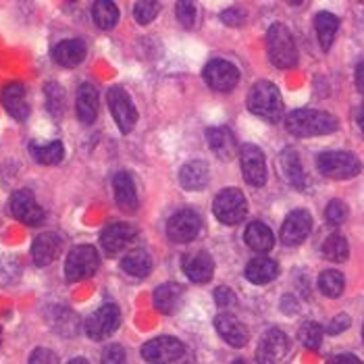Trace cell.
<instances>
[{
  "label": "cell",
  "instance_id": "f35d334b",
  "mask_svg": "<svg viewBox=\"0 0 364 364\" xmlns=\"http://www.w3.org/2000/svg\"><path fill=\"white\" fill-rule=\"evenodd\" d=\"M159 9H161V4L159 2H136V6H134V17H136V21L140 23V26H148L150 21H154V17L159 15Z\"/></svg>",
  "mask_w": 364,
  "mask_h": 364
},
{
  "label": "cell",
  "instance_id": "7dc6e473",
  "mask_svg": "<svg viewBox=\"0 0 364 364\" xmlns=\"http://www.w3.org/2000/svg\"><path fill=\"white\" fill-rule=\"evenodd\" d=\"M333 364H363V360L354 354H339Z\"/></svg>",
  "mask_w": 364,
  "mask_h": 364
},
{
  "label": "cell",
  "instance_id": "ab89813d",
  "mask_svg": "<svg viewBox=\"0 0 364 364\" xmlns=\"http://www.w3.org/2000/svg\"><path fill=\"white\" fill-rule=\"evenodd\" d=\"M325 219L329 225H341L348 219V206L341 200H331L325 208Z\"/></svg>",
  "mask_w": 364,
  "mask_h": 364
},
{
  "label": "cell",
  "instance_id": "4dcf8cb0",
  "mask_svg": "<svg viewBox=\"0 0 364 364\" xmlns=\"http://www.w3.org/2000/svg\"><path fill=\"white\" fill-rule=\"evenodd\" d=\"M121 269H123L127 275H132V277L144 279V277H148L150 271H152V256L146 252V250H141V248H136V250H132V252H127L123 256Z\"/></svg>",
  "mask_w": 364,
  "mask_h": 364
},
{
  "label": "cell",
  "instance_id": "f907efd6",
  "mask_svg": "<svg viewBox=\"0 0 364 364\" xmlns=\"http://www.w3.org/2000/svg\"><path fill=\"white\" fill-rule=\"evenodd\" d=\"M67 364H90L85 358H73V360H69Z\"/></svg>",
  "mask_w": 364,
  "mask_h": 364
},
{
  "label": "cell",
  "instance_id": "9c48e42d",
  "mask_svg": "<svg viewBox=\"0 0 364 364\" xmlns=\"http://www.w3.org/2000/svg\"><path fill=\"white\" fill-rule=\"evenodd\" d=\"M186 348L179 339L175 337H154L152 341L144 343L141 348V356L144 360L150 364H171L179 360L183 356Z\"/></svg>",
  "mask_w": 364,
  "mask_h": 364
},
{
  "label": "cell",
  "instance_id": "44dd1931",
  "mask_svg": "<svg viewBox=\"0 0 364 364\" xmlns=\"http://www.w3.org/2000/svg\"><path fill=\"white\" fill-rule=\"evenodd\" d=\"M183 273L194 283H208L215 273V260L208 252H194L183 258Z\"/></svg>",
  "mask_w": 364,
  "mask_h": 364
},
{
  "label": "cell",
  "instance_id": "d4e9b609",
  "mask_svg": "<svg viewBox=\"0 0 364 364\" xmlns=\"http://www.w3.org/2000/svg\"><path fill=\"white\" fill-rule=\"evenodd\" d=\"M75 109H77V119L90 125L96 121L98 117V90L92 84H82L77 90V100H75Z\"/></svg>",
  "mask_w": 364,
  "mask_h": 364
},
{
  "label": "cell",
  "instance_id": "836d02e7",
  "mask_svg": "<svg viewBox=\"0 0 364 364\" xmlns=\"http://www.w3.org/2000/svg\"><path fill=\"white\" fill-rule=\"evenodd\" d=\"M92 17L100 29H112L119 21V6L111 0H98L92 6Z\"/></svg>",
  "mask_w": 364,
  "mask_h": 364
},
{
  "label": "cell",
  "instance_id": "74e56055",
  "mask_svg": "<svg viewBox=\"0 0 364 364\" xmlns=\"http://www.w3.org/2000/svg\"><path fill=\"white\" fill-rule=\"evenodd\" d=\"M300 341L310 348V350H318L321 348V341H323V327L318 323H304L300 327Z\"/></svg>",
  "mask_w": 364,
  "mask_h": 364
},
{
  "label": "cell",
  "instance_id": "7402d4cb",
  "mask_svg": "<svg viewBox=\"0 0 364 364\" xmlns=\"http://www.w3.org/2000/svg\"><path fill=\"white\" fill-rule=\"evenodd\" d=\"M46 321L56 333L63 337H75L82 329L80 316L73 310L65 309V306H53L46 314Z\"/></svg>",
  "mask_w": 364,
  "mask_h": 364
},
{
  "label": "cell",
  "instance_id": "2e32d148",
  "mask_svg": "<svg viewBox=\"0 0 364 364\" xmlns=\"http://www.w3.org/2000/svg\"><path fill=\"white\" fill-rule=\"evenodd\" d=\"M312 219L306 210H294L281 225V240L285 246H298L309 237Z\"/></svg>",
  "mask_w": 364,
  "mask_h": 364
},
{
  "label": "cell",
  "instance_id": "7bdbcfd3",
  "mask_svg": "<svg viewBox=\"0 0 364 364\" xmlns=\"http://www.w3.org/2000/svg\"><path fill=\"white\" fill-rule=\"evenodd\" d=\"M28 364H58L55 352H50L48 348H38L31 356Z\"/></svg>",
  "mask_w": 364,
  "mask_h": 364
},
{
  "label": "cell",
  "instance_id": "d590c367",
  "mask_svg": "<svg viewBox=\"0 0 364 364\" xmlns=\"http://www.w3.org/2000/svg\"><path fill=\"white\" fill-rule=\"evenodd\" d=\"M343 287H346V279H343V275L339 271L329 269V271L321 273V277H318V289L327 298H339L341 291H343Z\"/></svg>",
  "mask_w": 364,
  "mask_h": 364
},
{
  "label": "cell",
  "instance_id": "8992f818",
  "mask_svg": "<svg viewBox=\"0 0 364 364\" xmlns=\"http://www.w3.org/2000/svg\"><path fill=\"white\" fill-rule=\"evenodd\" d=\"M98 267L100 256L94 246H75L65 260V277L67 281H82L85 277H92L98 271Z\"/></svg>",
  "mask_w": 364,
  "mask_h": 364
},
{
  "label": "cell",
  "instance_id": "83f0119b",
  "mask_svg": "<svg viewBox=\"0 0 364 364\" xmlns=\"http://www.w3.org/2000/svg\"><path fill=\"white\" fill-rule=\"evenodd\" d=\"M210 179V171L208 165L202 163V161H192L188 165H183L179 171V181H181V188L183 190H190V192H196L202 190Z\"/></svg>",
  "mask_w": 364,
  "mask_h": 364
},
{
  "label": "cell",
  "instance_id": "484cf974",
  "mask_svg": "<svg viewBox=\"0 0 364 364\" xmlns=\"http://www.w3.org/2000/svg\"><path fill=\"white\" fill-rule=\"evenodd\" d=\"M206 140H208V146L213 148V152L223 159V161H229L235 156L237 152V146H235V138L231 134L229 127H210L206 132Z\"/></svg>",
  "mask_w": 364,
  "mask_h": 364
},
{
  "label": "cell",
  "instance_id": "3957f363",
  "mask_svg": "<svg viewBox=\"0 0 364 364\" xmlns=\"http://www.w3.org/2000/svg\"><path fill=\"white\" fill-rule=\"evenodd\" d=\"M267 46H269V58L279 69H291L298 65V48L289 33V29L283 23H273L267 33Z\"/></svg>",
  "mask_w": 364,
  "mask_h": 364
},
{
  "label": "cell",
  "instance_id": "d6a6232c",
  "mask_svg": "<svg viewBox=\"0 0 364 364\" xmlns=\"http://www.w3.org/2000/svg\"><path fill=\"white\" fill-rule=\"evenodd\" d=\"M33 159L40 165H58L65 156L63 141H48V144H31L29 146Z\"/></svg>",
  "mask_w": 364,
  "mask_h": 364
},
{
  "label": "cell",
  "instance_id": "5b68a950",
  "mask_svg": "<svg viewBox=\"0 0 364 364\" xmlns=\"http://www.w3.org/2000/svg\"><path fill=\"white\" fill-rule=\"evenodd\" d=\"M213 213L223 225L242 223L246 219V215H248L246 196L240 190H235V188H227L223 192H219L217 198H215Z\"/></svg>",
  "mask_w": 364,
  "mask_h": 364
},
{
  "label": "cell",
  "instance_id": "f1b7e54d",
  "mask_svg": "<svg viewBox=\"0 0 364 364\" xmlns=\"http://www.w3.org/2000/svg\"><path fill=\"white\" fill-rule=\"evenodd\" d=\"M244 242L248 248H252L256 252H269L275 246V235H273L271 227H267L260 221H254L244 231Z\"/></svg>",
  "mask_w": 364,
  "mask_h": 364
},
{
  "label": "cell",
  "instance_id": "f5cc1de1",
  "mask_svg": "<svg viewBox=\"0 0 364 364\" xmlns=\"http://www.w3.org/2000/svg\"><path fill=\"white\" fill-rule=\"evenodd\" d=\"M363 339H364V325H363Z\"/></svg>",
  "mask_w": 364,
  "mask_h": 364
},
{
  "label": "cell",
  "instance_id": "e0dca14e",
  "mask_svg": "<svg viewBox=\"0 0 364 364\" xmlns=\"http://www.w3.org/2000/svg\"><path fill=\"white\" fill-rule=\"evenodd\" d=\"M2 107L6 109V112L17 119V121H26L29 117V105L26 98V87L19 82H11L9 85L2 87Z\"/></svg>",
  "mask_w": 364,
  "mask_h": 364
},
{
  "label": "cell",
  "instance_id": "816d5d0a",
  "mask_svg": "<svg viewBox=\"0 0 364 364\" xmlns=\"http://www.w3.org/2000/svg\"><path fill=\"white\" fill-rule=\"evenodd\" d=\"M231 364H246L244 360H235V363H231Z\"/></svg>",
  "mask_w": 364,
  "mask_h": 364
},
{
  "label": "cell",
  "instance_id": "4fadbf2b",
  "mask_svg": "<svg viewBox=\"0 0 364 364\" xmlns=\"http://www.w3.org/2000/svg\"><path fill=\"white\" fill-rule=\"evenodd\" d=\"M240 163H242V173L244 179L254 186V188H262L267 181V161L264 154L258 146L254 144H246L240 150Z\"/></svg>",
  "mask_w": 364,
  "mask_h": 364
},
{
  "label": "cell",
  "instance_id": "ba28073f",
  "mask_svg": "<svg viewBox=\"0 0 364 364\" xmlns=\"http://www.w3.org/2000/svg\"><path fill=\"white\" fill-rule=\"evenodd\" d=\"M107 98H109V109H111L114 123L119 125V129L123 134H129L138 123V111H136L129 94L123 87L114 85L109 90Z\"/></svg>",
  "mask_w": 364,
  "mask_h": 364
},
{
  "label": "cell",
  "instance_id": "ee69618b",
  "mask_svg": "<svg viewBox=\"0 0 364 364\" xmlns=\"http://www.w3.org/2000/svg\"><path fill=\"white\" fill-rule=\"evenodd\" d=\"M350 325H352V318H350L346 312H341V314H337L336 318L329 323V329H327V331H329L331 336H339V333H343Z\"/></svg>",
  "mask_w": 364,
  "mask_h": 364
},
{
  "label": "cell",
  "instance_id": "ffe728a7",
  "mask_svg": "<svg viewBox=\"0 0 364 364\" xmlns=\"http://www.w3.org/2000/svg\"><path fill=\"white\" fill-rule=\"evenodd\" d=\"M279 171L283 175V179L294 186L296 190H304L309 186V179H306V173L302 168V163H300V156L296 150L287 148L283 150L279 156Z\"/></svg>",
  "mask_w": 364,
  "mask_h": 364
},
{
  "label": "cell",
  "instance_id": "681fc988",
  "mask_svg": "<svg viewBox=\"0 0 364 364\" xmlns=\"http://www.w3.org/2000/svg\"><path fill=\"white\" fill-rule=\"evenodd\" d=\"M356 123H358V127H360V132L364 134V105L360 107V111L356 114Z\"/></svg>",
  "mask_w": 364,
  "mask_h": 364
},
{
  "label": "cell",
  "instance_id": "8fae6325",
  "mask_svg": "<svg viewBox=\"0 0 364 364\" xmlns=\"http://www.w3.org/2000/svg\"><path fill=\"white\" fill-rule=\"evenodd\" d=\"M200 231H202V221L190 208L175 213L167 223L168 240L175 244H188V242L196 240Z\"/></svg>",
  "mask_w": 364,
  "mask_h": 364
},
{
  "label": "cell",
  "instance_id": "603a6c76",
  "mask_svg": "<svg viewBox=\"0 0 364 364\" xmlns=\"http://www.w3.org/2000/svg\"><path fill=\"white\" fill-rule=\"evenodd\" d=\"M112 192L114 200L123 210H136L138 208V192L134 186V179L129 173L121 171L112 177Z\"/></svg>",
  "mask_w": 364,
  "mask_h": 364
},
{
  "label": "cell",
  "instance_id": "cb8c5ba5",
  "mask_svg": "<svg viewBox=\"0 0 364 364\" xmlns=\"http://www.w3.org/2000/svg\"><path fill=\"white\" fill-rule=\"evenodd\" d=\"M85 44L82 40H63L58 42L53 50V58L60 67H67V69H73L77 65H82V60L85 58Z\"/></svg>",
  "mask_w": 364,
  "mask_h": 364
},
{
  "label": "cell",
  "instance_id": "7a4b0ae2",
  "mask_svg": "<svg viewBox=\"0 0 364 364\" xmlns=\"http://www.w3.org/2000/svg\"><path fill=\"white\" fill-rule=\"evenodd\" d=\"M248 109L264 121L277 123L283 117V100L277 85L271 82H258L248 94Z\"/></svg>",
  "mask_w": 364,
  "mask_h": 364
},
{
  "label": "cell",
  "instance_id": "1f68e13d",
  "mask_svg": "<svg viewBox=\"0 0 364 364\" xmlns=\"http://www.w3.org/2000/svg\"><path fill=\"white\" fill-rule=\"evenodd\" d=\"M314 29H316V38H318V44L321 48L327 53L336 40L337 29H339V19L331 13H318L316 19H314Z\"/></svg>",
  "mask_w": 364,
  "mask_h": 364
},
{
  "label": "cell",
  "instance_id": "5bb4252c",
  "mask_svg": "<svg viewBox=\"0 0 364 364\" xmlns=\"http://www.w3.org/2000/svg\"><path fill=\"white\" fill-rule=\"evenodd\" d=\"M11 215L26 225L44 223V208L36 202L29 190H19L11 196Z\"/></svg>",
  "mask_w": 364,
  "mask_h": 364
},
{
  "label": "cell",
  "instance_id": "bcb514c9",
  "mask_svg": "<svg viewBox=\"0 0 364 364\" xmlns=\"http://www.w3.org/2000/svg\"><path fill=\"white\" fill-rule=\"evenodd\" d=\"M221 19H223L227 26H242L244 19H246V15L242 11H225L223 15H221Z\"/></svg>",
  "mask_w": 364,
  "mask_h": 364
},
{
  "label": "cell",
  "instance_id": "d6986e66",
  "mask_svg": "<svg viewBox=\"0 0 364 364\" xmlns=\"http://www.w3.org/2000/svg\"><path fill=\"white\" fill-rule=\"evenodd\" d=\"M215 327H217L219 336L223 337L225 341L229 346H233V348H242L250 339L246 325L240 318H235L233 314H219L215 318Z\"/></svg>",
  "mask_w": 364,
  "mask_h": 364
},
{
  "label": "cell",
  "instance_id": "b9f144b4",
  "mask_svg": "<svg viewBox=\"0 0 364 364\" xmlns=\"http://www.w3.org/2000/svg\"><path fill=\"white\" fill-rule=\"evenodd\" d=\"M102 364H127V356H125V350L121 346H109L105 352H102Z\"/></svg>",
  "mask_w": 364,
  "mask_h": 364
},
{
  "label": "cell",
  "instance_id": "ac0fdd59",
  "mask_svg": "<svg viewBox=\"0 0 364 364\" xmlns=\"http://www.w3.org/2000/svg\"><path fill=\"white\" fill-rule=\"evenodd\" d=\"M63 242L56 233H40L31 244V258L38 267H48L60 254Z\"/></svg>",
  "mask_w": 364,
  "mask_h": 364
},
{
  "label": "cell",
  "instance_id": "60d3db41",
  "mask_svg": "<svg viewBox=\"0 0 364 364\" xmlns=\"http://www.w3.org/2000/svg\"><path fill=\"white\" fill-rule=\"evenodd\" d=\"M177 19L183 28H194L196 23V4L194 2H177Z\"/></svg>",
  "mask_w": 364,
  "mask_h": 364
},
{
  "label": "cell",
  "instance_id": "9a60e30c",
  "mask_svg": "<svg viewBox=\"0 0 364 364\" xmlns=\"http://www.w3.org/2000/svg\"><path fill=\"white\" fill-rule=\"evenodd\" d=\"M136 237V227L129 223H112L109 225L100 235V246L107 256L123 252Z\"/></svg>",
  "mask_w": 364,
  "mask_h": 364
},
{
  "label": "cell",
  "instance_id": "c3c4849f",
  "mask_svg": "<svg viewBox=\"0 0 364 364\" xmlns=\"http://www.w3.org/2000/svg\"><path fill=\"white\" fill-rule=\"evenodd\" d=\"M356 87L360 94H364V60L356 67Z\"/></svg>",
  "mask_w": 364,
  "mask_h": 364
},
{
  "label": "cell",
  "instance_id": "8d00e7d4",
  "mask_svg": "<svg viewBox=\"0 0 364 364\" xmlns=\"http://www.w3.org/2000/svg\"><path fill=\"white\" fill-rule=\"evenodd\" d=\"M44 94H46L48 111L53 112L55 117H60V112L65 109V92H63V87L56 82H48L46 87H44Z\"/></svg>",
  "mask_w": 364,
  "mask_h": 364
},
{
  "label": "cell",
  "instance_id": "52a82bcc",
  "mask_svg": "<svg viewBox=\"0 0 364 364\" xmlns=\"http://www.w3.org/2000/svg\"><path fill=\"white\" fill-rule=\"evenodd\" d=\"M121 325V310L114 304H105L96 310L94 314H90V318L85 321V333L94 341H102L107 337H111Z\"/></svg>",
  "mask_w": 364,
  "mask_h": 364
},
{
  "label": "cell",
  "instance_id": "277c9868",
  "mask_svg": "<svg viewBox=\"0 0 364 364\" xmlns=\"http://www.w3.org/2000/svg\"><path fill=\"white\" fill-rule=\"evenodd\" d=\"M316 167L329 179H350V177H356L363 171L358 156L352 154V152H343V150L318 154Z\"/></svg>",
  "mask_w": 364,
  "mask_h": 364
},
{
  "label": "cell",
  "instance_id": "e575fe53",
  "mask_svg": "<svg viewBox=\"0 0 364 364\" xmlns=\"http://www.w3.org/2000/svg\"><path fill=\"white\" fill-rule=\"evenodd\" d=\"M323 256L331 262H343L348 260L350 256V246H348V240L339 233H331L325 244H323Z\"/></svg>",
  "mask_w": 364,
  "mask_h": 364
},
{
  "label": "cell",
  "instance_id": "f6af8a7d",
  "mask_svg": "<svg viewBox=\"0 0 364 364\" xmlns=\"http://www.w3.org/2000/svg\"><path fill=\"white\" fill-rule=\"evenodd\" d=\"M215 300H217L219 306H229V304L235 302V294H233L229 287H219V289L215 291Z\"/></svg>",
  "mask_w": 364,
  "mask_h": 364
},
{
  "label": "cell",
  "instance_id": "7c38bea8",
  "mask_svg": "<svg viewBox=\"0 0 364 364\" xmlns=\"http://www.w3.org/2000/svg\"><path fill=\"white\" fill-rule=\"evenodd\" d=\"M204 80L217 92H231L240 84V71L233 63L225 58H215L204 67Z\"/></svg>",
  "mask_w": 364,
  "mask_h": 364
},
{
  "label": "cell",
  "instance_id": "4316f807",
  "mask_svg": "<svg viewBox=\"0 0 364 364\" xmlns=\"http://www.w3.org/2000/svg\"><path fill=\"white\" fill-rule=\"evenodd\" d=\"M279 275V267L273 258L258 256L248 262L246 267V279L252 281L254 285H267Z\"/></svg>",
  "mask_w": 364,
  "mask_h": 364
},
{
  "label": "cell",
  "instance_id": "30bf717a",
  "mask_svg": "<svg viewBox=\"0 0 364 364\" xmlns=\"http://www.w3.org/2000/svg\"><path fill=\"white\" fill-rule=\"evenodd\" d=\"M289 354V339L279 329H267L256 348L258 364H281Z\"/></svg>",
  "mask_w": 364,
  "mask_h": 364
},
{
  "label": "cell",
  "instance_id": "6da1fadb",
  "mask_svg": "<svg viewBox=\"0 0 364 364\" xmlns=\"http://www.w3.org/2000/svg\"><path fill=\"white\" fill-rule=\"evenodd\" d=\"M285 127L296 138H314L333 134L337 129V119L325 111L300 109L285 117Z\"/></svg>",
  "mask_w": 364,
  "mask_h": 364
},
{
  "label": "cell",
  "instance_id": "f546056e",
  "mask_svg": "<svg viewBox=\"0 0 364 364\" xmlns=\"http://www.w3.org/2000/svg\"><path fill=\"white\" fill-rule=\"evenodd\" d=\"M181 298H183V287L179 283H165V285L156 287V291H154V306L163 314H173L179 309Z\"/></svg>",
  "mask_w": 364,
  "mask_h": 364
}]
</instances>
